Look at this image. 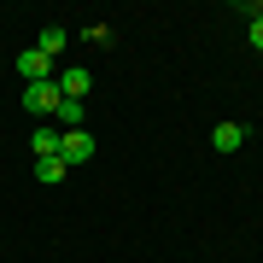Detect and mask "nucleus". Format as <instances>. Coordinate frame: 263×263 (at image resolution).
Instances as JSON below:
<instances>
[{"mask_svg": "<svg viewBox=\"0 0 263 263\" xmlns=\"http://www.w3.org/2000/svg\"><path fill=\"white\" fill-rule=\"evenodd\" d=\"M24 105H29L35 117H47V123H53V111L65 105V94H59V82H24Z\"/></svg>", "mask_w": 263, "mask_h": 263, "instance_id": "f257e3e1", "label": "nucleus"}, {"mask_svg": "<svg viewBox=\"0 0 263 263\" xmlns=\"http://www.w3.org/2000/svg\"><path fill=\"white\" fill-rule=\"evenodd\" d=\"M59 158H65V164H88V158H94V135H88V129H65Z\"/></svg>", "mask_w": 263, "mask_h": 263, "instance_id": "f03ea898", "label": "nucleus"}, {"mask_svg": "<svg viewBox=\"0 0 263 263\" xmlns=\"http://www.w3.org/2000/svg\"><path fill=\"white\" fill-rule=\"evenodd\" d=\"M18 70H24V82H53V59L41 47H24L18 53Z\"/></svg>", "mask_w": 263, "mask_h": 263, "instance_id": "7ed1b4c3", "label": "nucleus"}, {"mask_svg": "<svg viewBox=\"0 0 263 263\" xmlns=\"http://www.w3.org/2000/svg\"><path fill=\"white\" fill-rule=\"evenodd\" d=\"M53 82H59V94H65V100H82V94H88V88H94V76H88L82 65H76V70H59V76H53Z\"/></svg>", "mask_w": 263, "mask_h": 263, "instance_id": "20e7f679", "label": "nucleus"}, {"mask_svg": "<svg viewBox=\"0 0 263 263\" xmlns=\"http://www.w3.org/2000/svg\"><path fill=\"white\" fill-rule=\"evenodd\" d=\"M59 141H65V129H59V123H41V129L29 135V146H35V158H59Z\"/></svg>", "mask_w": 263, "mask_h": 263, "instance_id": "39448f33", "label": "nucleus"}, {"mask_svg": "<svg viewBox=\"0 0 263 263\" xmlns=\"http://www.w3.org/2000/svg\"><path fill=\"white\" fill-rule=\"evenodd\" d=\"M211 141H216V152H240L246 146V129H240V123H216Z\"/></svg>", "mask_w": 263, "mask_h": 263, "instance_id": "423d86ee", "label": "nucleus"}, {"mask_svg": "<svg viewBox=\"0 0 263 263\" xmlns=\"http://www.w3.org/2000/svg\"><path fill=\"white\" fill-rule=\"evenodd\" d=\"M65 41H70V29H65V24H47V29L35 35V47H41V53L53 59V53H65Z\"/></svg>", "mask_w": 263, "mask_h": 263, "instance_id": "0eeeda50", "label": "nucleus"}, {"mask_svg": "<svg viewBox=\"0 0 263 263\" xmlns=\"http://www.w3.org/2000/svg\"><path fill=\"white\" fill-rule=\"evenodd\" d=\"M82 117H88V105H82V100H65V105L53 111V123H59V129H82Z\"/></svg>", "mask_w": 263, "mask_h": 263, "instance_id": "6e6552de", "label": "nucleus"}, {"mask_svg": "<svg viewBox=\"0 0 263 263\" xmlns=\"http://www.w3.org/2000/svg\"><path fill=\"white\" fill-rule=\"evenodd\" d=\"M65 158H35V181H47V187H53V181H65Z\"/></svg>", "mask_w": 263, "mask_h": 263, "instance_id": "1a4fd4ad", "label": "nucleus"}, {"mask_svg": "<svg viewBox=\"0 0 263 263\" xmlns=\"http://www.w3.org/2000/svg\"><path fill=\"white\" fill-rule=\"evenodd\" d=\"M246 41H252V47L263 53V18H252V24H246Z\"/></svg>", "mask_w": 263, "mask_h": 263, "instance_id": "9d476101", "label": "nucleus"}, {"mask_svg": "<svg viewBox=\"0 0 263 263\" xmlns=\"http://www.w3.org/2000/svg\"><path fill=\"white\" fill-rule=\"evenodd\" d=\"M252 18H263V0H257V6H252Z\"/></svg>", "mask_w": 263, "mask_h": 263, "instance_id": "9b49d317", "label": "nucleus"}]
</instances>
